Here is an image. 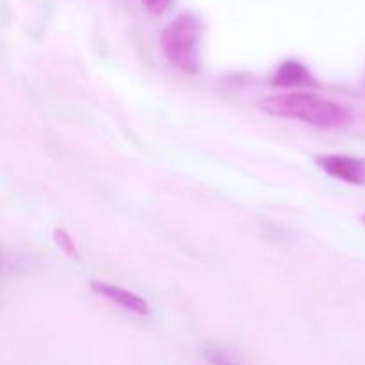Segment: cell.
<instances>
[{
    "instance_id": "7",
    "label": "cell",
    "mask_w": 365,
    "mask_h": 365,
    "mask_svg": "<svg viewBox=\"0 0 365 365\" xmlns=\"http://www.w3.org/2000/svg\"><path fill=\"white\" fill-rule=\"evenodd\" d=\"M53 241H56V245L59 246V248L63 250L66 255L78 259V248L75 246V241L71 239V235L68 234L66 230H63V228H57V230H53Z\"/></svg>"
},
{
    "instance_id": "6",
    "label": "cell",
    "mask_w": 365,
    "mask_h": 365,
    "mask_svg": "<svg viewBox=\"0 0 365 365\" xmlns=\"http://www.w3.org/2000/svg\"><path fill=\"white\" fill-rule=\"evenodd\" d=\"M202 353L203 359L207 360L209 365H242L230 351H227V349L220 348L216 344L203 346Z\"/></svg>"
},
{
    "instance_id": "3",
    "label": "cell",
    "mask_w": 365,
    "mask_h": 365,
    "mask_svg": "<svg viewBox=\"0 0 365 365\" xmlns=\"http://www.w3.org/2000/svg\"><path fill=\"white\" fill-rule=\"evenodd\" d=\"M316 164L331 178L351 185H365V160L346 153H327L316 159Z\"/></svg>"
},
{
    "instance_id": "5",
    "label": "cell",
    "mask_w": 365,
    "mask_h": 365,
    "mask_svg": "<svg viewBox=\"0 0 365 365\" xmlns=\"http://www.w3.org/2000/svg\"><path fill=\"white\" fill-rule=\"evenodd\" d=\"M274 86H284V88H291V86H307L312 82V75H310L309 68L303 63L296 59H289L282 63L274 71L273 78H271Z\"/></svg>"
},
{
    "instance_id": "1",
    "label": "cell",
    "mask_w": 365,
    "mask_h": 365,
    "mask_svg": "<svg viewBox=\"0 0 365 365\" xmlns=\"http://www.w3.org/2000/svg\"><path fill=\"white\" fill-rule=\"evenodd\" d=\"M259 107L269 116L291 118L319 128L344 127L351 121V113L344 106L305 91L266 96L260 100Z\"/></svg>"
},
{
    "instance_id": "2",
    "label": "cell",
    "mask_w": 365,
    "mask_h": 365,
    "mask_svg": "<svg viewBox=\"0 0 365 365\" xmlns=\"http://www.w3.org/2000/svg\"><path fill=\"white\" fill-rule=\"evenodd\" d=\"M202 20L191 11L177 14L164 27L160 46L166 59L182 73L196 75L202 70Z\"/></svg>"
},
{
    "instance_id": "9",
    "label": "cell",
    "mask_w": 365,
    "mask_h": 365,
    "mask_svg": "<svg viewBox=\"0 0 365 365\" xmlns=\"http://www.w3.org/2000/svg\"><path fill=\"white\" fill-rule=\"evenodd\" d=\"M362 220H364V223H365V216H364V217H362Z\"/></svg>"
},
{
    "instance_id": "4",
    "label": "cell",
    "mask_w": 365,
    "mask_h": 365,
    "mask_svg": "<svg viewBox=\"0 0 365 365\" xmlns=\"http://www.w3.org/2000/svg\"><path fill=\"white\" fill-rule=\"evenodd\" d=\"M89 287L95 294L103 296L109 302L116 303L121 309L128 310V312L135 314V316H148L150 314V305L145 298H141L135 292L128 291V289L120 287V285L109 284V282H98L93 280L89 282Z\"/></svg>"
},
{
    "instance_id": "8",
    "label": "cell",
    "mask_w": 365,
    "mask_h": 365,
    "mask_svg": "<svg viewBox=\"0 0 365 365\" xmlns=\"http://www.w3.org/2000/svg\"><path fill=\"white\" fill-rule=\"evenodd\" d=\"M143 6L150 11L152 14H164L171 7L173 0H141Z\"/></svg>"
}]
</instances>
